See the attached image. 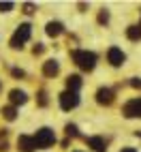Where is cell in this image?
Listing matches in <instances>:
<instances>
[{"instance_id": "1", "label": "cell", "mask_w": 141, "mask_h": 152, "mask_svg": "<svg viewBox=\"0 0 141 152\" xmlns=\"http://www.w3.org/2000/svg\"><path fill=\"white\" fill-rule=\"evenodd\" d=\"M70 58L75 60V64L81 71H92L96 66V54H92V52H79V49H75V52H70Z\"/></svg>"}, {"instance_id": "2", "label": "cell", "mask_w": 141, "mask_h": 152, "mask_svg": "<svg viewBox=\"0 0 141 152\" xmlns=\"http://www.w3.org/2000/svg\"><path fill=\"white\" fill-rule=\"evenodd\" d=\"M30 32H32V26H30V24H19V28L15 30V34L11 39V47L13 49H22L24 43L30 39Z\"/></svg>"}, {"instance_id": "3", "label": "cell", "mask_w": 141, "mask_h": 152, "mask_svg": "<svg viewBox=\"0 0 141 152\" xmlns=\"http://www.w3.org/2000/svg\"><path fill=\"white\" fill-rule=\"evenodd\" d=\"M34 141H36V148H49V146H54L56 135H54V131H52V129L43 126V129H39V131H36Z\"/></svg>"}, {"instance_id": "4", "label": "cell", "mask_w": 141, "mask_h": 152, "mask_svg": "<svg viewBox=\"0 0 141 152\" xmlns=\"http://www.w3.org/2000/svg\"><path fill=\"white\" fill-rule=\"evenodd\" d=\"M79 105V96H77V92H70V90H66V92H62L60 94V107L62 109H75Z\"/></svg>"}, {"instance_id": "5", "label": "cell", "mask_w": 141, "mask_h": 152, "mask_svg": "<svg viewBox=\"0 0 141 152\" xmlns=\"http://www.w3.org/2000/svg\"><path fill=\"white\" fill-rule=\"evenodd\" d=\"M122 114L126 118H141V99L128 101V103L124 105V109H122Z\"/></svg>"}, {"instance_id": "6", "label": "cell", "mask_w": 141, "mask_h": 152, "mask_svg": "<svg viewBox=\"0 0 141 152\" xmlns=\"http://www.w3.org/2000/svg\"><path fill=\"white\" fill-rule=\"evenodd\" d=\"M107 60L111 62V66H122V64H124V60H126V56H124V52H122L120 47H109Z\"/></svg>"}, {"instance_id": "7", "label": "cell", "mask_w": 141, "mask_h": 152, "mask_svg": "<svg viewBox=\"0 0 141 152\" xmlns=\"http://www.w3.org/2000/svg\"><path fill=\"white\" fill-rule=\"evenodd\" d=\"M17 148H19V152H32V150L36 148V141H34V137L19 135V139H17Z\"/></svg>"}, {"instance_id": "8", "label": "cell", "mask_w": 141, "mask_h": 152, "mask_svg": "<svg viewBox=\"0 0 141 152\" xmlns=\"http://www.w3.org/2000/svg\"><path fill=\"white\" fill-rule=\"evenodd\" d=\"M96 103L98 105H111L113 103V92L109 88H100L96 92Z\"/></svg>"}, {"instance_id": "9", "label": "cell", "mask_w": 141, "mask_h": 152, "mask_svg": "<svg viewBox=\"0 0 141 152\" xmlns=\"http://www.w3.org/2000/svg\"><path fill=\"white\" fill-rule=\"evenodd\" d=\"M86 141L94 152H107V144H105L103 137H86Z\"/></svg>"}, {"instance_id": "10", "label": "cell", "mask_w": 141, "mask_h": 152, "mask_svg": "<svg viewBox=\"0 0 141 152\" xmlns=\"http://www.w3.org/2000/svg\"><path fill=\"white\" fill-rule=\"evenodd\" d=\"M58 71H60V64L56 62V60H47V62L43 64V73H45L47 77H56Z\"/></svg>"}, {"instance_id": "11", "label": "cell", "mask_w": 141, "mask_h": 152, "mask_svg": "<svg viewBox=\"0 0 141 152\" xmlns=\"http://www.w3.org/2000/svg\"><path fill=\"white\" fill-rule=\"evenodd\" d=\"M9 99H11V103H13V105H24L26 101H28V96H26L24 90H11Z\"/></svg>"}, {"instance_id": "12", "label": "cell", "mask_w": 141, "mask_h": 152, "mask_svg": "<svg viewBox=\"0 0 141 152\" xmlns=\"http://www.w3.org/2000/svg\"><path fill=\"white\" fill-rule=\"evenodd\" d=\"M45 32H47L49 37H58V34L64 32V26L60 24V22H49V24L45 26Z\"/></svg>"}, {"instance_id": "13", "label": "cell", "mask_w": 141, "mask_h": 152, "mask_svg": "<svg viewBox=\"0 0 141 152\" xmlns=\"http://www.w3.org/2000/svg\"><path fill=\"white\" fill-rule=\"evenodd\" d=\"M66 88L70 90V92H77V90L81 88V77H79V75H68V79H66Z\"/></svg>"}, {"instance_id": "14", "label": "cell", "mask_w": 141, "mask_h": 152, "mask_svg": "<svg viewBox=\"0 0 141 152\" xmlns=\"http://www.w3.org/2000/svg\"><path fill=\"white\" fill-rule=\"evenodd\" d=\"M126 37L130 41H141V28L139 26H128L126 28Z\"/></svg>"}, {"instance_id": "15", "label": "cell", "mask_w": 141, "mask_h": 152, "mask_svg": "<svg viewBox=\"0 0 141 152\" xmlns=\"http://www.w3.org/2000/svg\"><path fill=\"white\" fill-rule=\"evenodd\" d=\"M2 116H4L7 120H15V118H17V111H15V107H4V109H2Z\"/></svg>"}, {"instance_id": "16", "label": "cell", "mask_w": 141, "mask_h": 152, "mask_svg": "<svg viewBox=\"0 0 141 152\" xmlns=\"http://www.w3.org/2000/svg\"><path fill=\"white\" fill-rule=\"evenodd\" d=\"M7 131H2V133H0V152H4L7 150Z\"/></svg>"}, {"instance_id": "17", "label": "cell", "mask_w": 141, "mask_h": 152, "mask_svg": "<svg viewBox=\"0 0 141 152\" xmlns=\"http://www.w3.org/2000/svg\"><path fill=\"white\" fill-rule=\"evenodd\" d=\"M66 135L68 137H77L79 133H77V126L75 124H66Z\"/></svg>"}, {"instance_id": "18", "label": "cell", "mask_w": 141, "mask_h": 152, "mask_svg": "<svg viewBox=\"0 0 141 152\" xmlns=\"http://www.w3.org/2000/svg\"><path fill=\"white\" fill-rule=\"evenodd\" d=\"M98 22H100V24H107V22H109V13H107V11H100V13H98Z\"/></svg>"}, {"instance_id": "19", "label": "cell", "mask_w": 141, "mask_h": 152, "mask_svg": "<svg viewBox=\"0 0 141 152\" xmlns=\"http://www.w3.org/2000/svg\"><path fill=\"white\" fill-rule=\"evenodd\" d=\"M13 9V2H0V11L7 13V11H11Z\"/></svg>"}, {"instance_id": "20", "label": "cell", "mask_w": 141, "mask_h": 152, "mask_svg": "<svg viewBox=\"0 0 141 152\" xmlns=\"http://www.w3.org/2000/svg\"><path fill=\"white\" fill-rule=\"evenodd\" d=\"M24 13H28V15H30V13H34V4L26 2V4H24Z\"/></svg>"}, {"instance_id": "21", "label": "cell", "mask_w": 141, "mask_h": 152, "mask_svg": "<svg viewBox=\"0 0 141 152\" xmlns=\"http://www.w3.org/2000/svg\"><path fill=\"white\" fill-rule=\"evenodd\" d=\"M130 86H133V88H141V79L139 77H133V79H130Z\"/></svg>"}, {"instance_id": "22", "label": "cell", "mask_w": 141, "mask_h": 152, "mask_svg": "<svg viewBox=\"0 0 141 152\" xmlns=\"http://www.w3.org/2000/svg\"><path fill=\"white\" fill-rule=\"evenodd\" d=\"M47 94L45 92H41V94H39V105H47V99H45Z\"/></svg>"}, {"instance_id": "23", "label": "cell", "mask_w": 141, "mask_h": 152, "mask_svg": "<svg viewBox=\"0 0 141 152\" xmlns=\"http://www.w3.org/2000/svg\"><path fill=\"white\" fill-rule=\"evenodd\" d=\"M13 75H15V77H24L26 73H24V71H22V69H13Z\"/></svg>"}, {"instance_id": "24", "label": "cell", "mask_w": 141, "mask_h": 152, "mask_svg": "<svg viewBox=\"0 0 141 152\" xmlns=\"http://www.w3.org/2000/svg\"><path fill=\"white\" fill-rule=\"evenodd\" d=\"M32 52H34V54H41V52H43V45H41V43H39V45H36V47L32 49Z\"/></svg>"}, {"instance_id": "25", "label": "cell", "mask_w": 141, "mask_h": 152, "mask_svg": "<svg viewBox=\"0 0 141 152\" xmlns=\"http://www.w3.org/2000/svg\"><path fill=\"white\" fill-rule=\"evenodd\" d=\"M120 152H137V150H135V148H122Z\"/></svg>"}]
</instances>
